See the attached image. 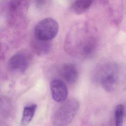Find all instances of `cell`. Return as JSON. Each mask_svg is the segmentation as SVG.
<instances>
[{
    "label": "cell",
    "instance_id": "1",
    "mask_svg": "<svg viewBox=\"0 0 126 126\" xmlns=\"http://www.w3.org/2000/svg\"><path fill=\"white\" fill-rule=\"evenodd\" d=\"M94 76V79L105 91L111 92L115 89L119 82V67L114 63H106L98 67Z\"/></svg>",
    "mask_w": 126,
    "mask_h": 126
},
{
    "label": "cell",
    "instance_id": "2",
    "mask_svg": "<svg viewBox=\"0 0 126 126\" xmlns=\"http://www.w3.org/2000/svg\"><path fill=\"white\" fill-rule=\"evenodd\" d=\"M79 106V101L74 98L64 102L55 112L52 120L53 124L64 126L70 124L78 112Z\"/></svg>",
    "mask_w": 126,
    "mask_h": 126
},
{
    "label": "cell",
    "instance_id": "3",
    "mask_svg": "<svg viewBox=\"0 0 126 126\" xmlns=\"http://www.w3.org/2000/svg\"><path fill=\"white\" fill-rule=\"evenodd\" d=\"M58 31V22L53 18H46L39 21L35 26L34 38L40 40L50 41L57 35Z\"/></svg>",
    "mask_w": 126,
    "mask_h": 126
},
{
    "label": "cell",
    "instance_id": "4",
    "mask_svg": "<svg viewBox=\"0 0 126 126\" xmlns=\"http://www.w3.org/2000/svg\"><path fill=\"white\" fill-rule=\"evenodd\" d=\"M31 61L29 53L25 50L18 51L9 60L8 66L14 72L23 73L28 68Z\"/></svg>",
    "mask_w": 126,
    "mask_h": 126
},
{
    "label": "cell",
    "instance_id": "5",
    "mask_svg": "<svg viewBox=\"0 0 126 126\" xmlns=\"http://www.w3.org/2000/svg\"><path fill=\"white\" fill-rule=\"evenodd\" d=\"M50 90L53 99L57 102H63L68 95L67 88L61 80L54 79L50 83Z\"/></svg>",
    "mask_w": 126,
    "mask_h": 126
},
{
    "label": "cell",
    "instance_id": "6",
    "mask_svg": "<svg viewBox=\"0 0 126 126\" xmlns=\"http://www.w3.org/2000/svg\"><path fill=\"white\" fill-rule=\"evenodd\" d=\"M62 78L67 83H75L78 78V72L76 67L72 63H67L62 65L60 69Z\"/></svg>",
    "mask_w": 126,
    "mask_h": 126
},
{
    "label": "cell",
    "instance_id": "7",
    "mask_svg": "<svg viewBox=\"0 0 126 126\" xmlns=\"http://www.w3.org/2000/svg\"><path fill=\"white\" fill-rule=\"evenodd\" d=\"M93 2L92 0H76L72 3L70 8L74 13L80 14L89 9Z\"/></svg>",
    "mask_w": 126,
    "mask_h": 126
},
{
    "label": "cell",
    "instance_id": "8",
    "mask_svg": "<svg viewBox=\"0 0 126 126\" xmlns=\"http://www.w3.org/2000/svg\"><path fill=\"white\" fill-rule=\"evenodd\" d=\"M37 108L35 104H31L24 108L21 120V124L24 126L28 125L32 120Z\"/></svg>",
    "mask_w": 126,
    "mask_h": 126
},
{
    "label": "cell",
    "instance_id": "9",
    "mask_svg": "<svg viewBox=\"0 0 126 126\" xmlns=\"http://www.w3.org/2000/svg\"><path fill=\"white\" fill-rule=\"evenodd\" d=\"M50 41L40 40L34 38L32 42V45L35 52L38 54L41 55L48 53L51 47Z\"/></svg>",
    "mask_w": 126,
    "mask_h": 126
},
{
    "label": "cell",
    "instance_id": "10",
    "mask_svg": "<svg viewBox=\"0 0 126 126\" xmlns=\"http://www.w3.org/2000/svg\"><path fill=\"white\" fill-rule=\"evenodd\" d=\"M115 121L116 126H122L124 123L125 116V107L123 104L116 106L115 110Z\"/></svg>",
    "mask_w": 126,
    "mask_h": 126
}]
</instances>
